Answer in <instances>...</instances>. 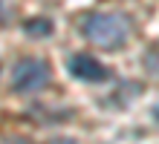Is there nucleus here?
Listing matches in <instances>:
<instances>
[{"label":"nucleus","instance_id":"5","mask_svg":"<svg viewBox=\"0 0 159 144\" xmlns=\"http://www.w3.org/2000/svg\"><path fill=\"white\" fill-rule=\"evenodd\" d=\"M151 115H153V118L159 121V104H153V110H151Z\"/></svg>","mask_w":159,"mask_h":144},{"label":"nucleus","instance_id":"1","mask_svg":"<svg viewBox=\"0 0 159 144\" xmlns=\"http://www.w3.org/2000/svg\"><path fill=\"white\" fill-rule=\"evenodd\" d=\"M81 32H84V37H87L90 43H96V46H101V49H107V52H116L127 41L130 23L121 15L96 12V15H87V17H84Z\"/></svg>","mask_w":159,"mask_h":144},{"label":"nucleus","instance_id":"3","mask_svg":"<svg viewBox=\"0 0 159 144\" xmlns=\"http://www.w3.org/2000/svg\"><path fill=\"white\" fill-rule=\"evenodd\" d=\"M70 72H72V78H78V81H87V84H98V81H107L110 78V72H107V66L96 61L93 55H72L70 58Z\"/></svg>","mask_w":159,"mask_h":144},{"label":"nucleus","instance_id":"2","mask_svg":"<svg viewBox=\"0 0 159 144\" xmlns=\"http://www.w3.org/2000/svg\"><path fill=\"white\" fill-rule=\"evenodd\" d=\"M49 84V66L41 58H23L12 69V89L15 92H38Z\"/></svg>","mask_w":159,"mask_h":144},{"label":"nucleus","instance_id":"4","mask_svg":"<svg viewBox=\"0 0 159 144\" xmlns=\"http://www.w3.org/2000/svg\"><path fill=\"white\" fill-rule=\"evenodd\" d=\"M23 29H26V35H32V37H35V35L46 37V35L52 32V23H49V20H43V17H32V20H26Z\"/></svg>","mask_w":159,"mask_h":144},{"label":"nucleus","instance_id":"6","mask_svg":"<svg viewBox=\"0 0 159 144\" xmlns=\"http://www.w3.org/2000/svg\"><path fill=\"white\" fill-rule=\"evenodd\" d=\"M0 17H3V0H0Z\"/></svg>","mask_w":159,"mask_h":144}]
</instances>
